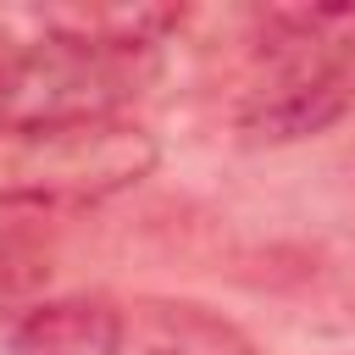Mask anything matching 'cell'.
<instances>
[{
  "instance_id": "3",
  "label": "cell",
  "mask_w": 355,
  "mask_h": 355,
  "mask_svg": "<svg viewBox=\"0 0 355 355\" xmlns=\"http://www.w3.org/2000/svg\"><path fill=\"white\" fill-rule=\"evenodd\" d=\"M155 166L144 128H55V133H0V200L17 205H89Z\"/></svg>"
},
{
  "instance_id": "6",
  "label": "cell",
  "mask_w": 355,
  "mask_h": 355,
  "mask_svg": "<svg viewBox=\"0 0 355 355\" xmlns=\"http://www.w3.org/2000/svg\"><path fill=\"white\" fill-rule=\"evenodd\" d=\"M11 55H17V50H6V33H0V83H6V72H11Z\"/></svg>"
},
{
  "instance_id": "4",
  "label": "cell",
  "mask_w": 355,
  "mask_h": 355,
  "mask_svg": "<svg viewBox=\"0 0 355 355\" xmlns=\"http://www.w3.org/2000/svg\"><path fill=\"white\" fill-rule=\"evenodd\" d=\"M122 338L128 316L105 294H61L17 322L11 355H122Z\"/></svg>"
},
{
  "instance_id": "2",
  "label": "cell",
  "mask_w": 355,
  "mask_h": 355,
  "mask_svg": "<svg viewBox=\"0 0 355 355\" xmlns=\"http://www.w3.org/2000/svg\"><path fill=\"white\" fill-rule=\"evenodd\" d=\"M155 78V50L111 44L94 33L50 28L28 50L11 55L0 83V133H55V128H100Z\"/></svg>"
},
{
  "instance_id": "5",
  "label": "cell",
  "mask_w": 355,
  "mask_h": 355,
  "mask_svg": "<svg viewBox=\"0 0 355 355\" xmlns=\"http://www.w3.org/2000/svg\"><path fill=\"white\" fill-rule=\"evenodd\" d=\"M128 327L144 355H261L239 322L200 300H139Z\"/></svg>"
},
{
  "instance_id": "1",
  "label": "cell",
  "mask_w": 355,
  "mask_h": 355,
  "mask_svg": "<svg viewBox=\"0 0 355 355\" xmlns=\"http://www.w3.org/2000/svg\"><path fill=\"white\" fill-rule=\"evenodd\" d=\"M239 128L255 144L327 133L355 111V6H277L255 17Z\"/></svg>"
}]
</instances>
